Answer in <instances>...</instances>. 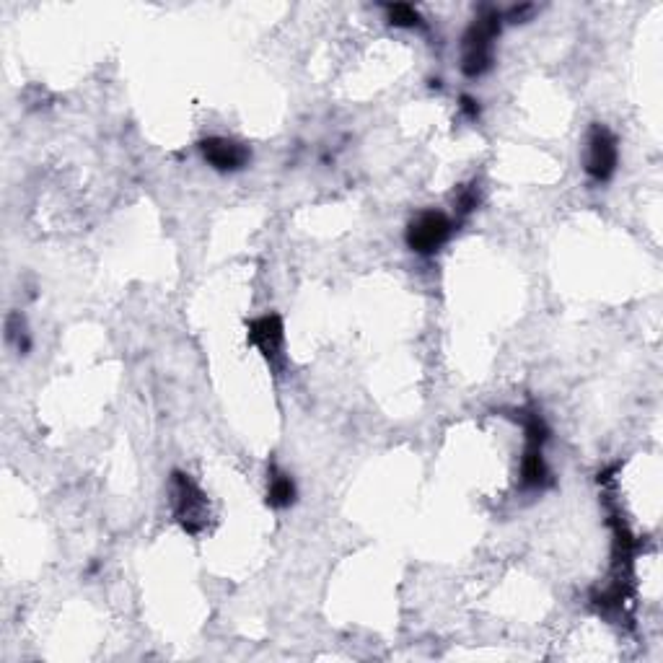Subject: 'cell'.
Returning a JSON list of instances; mask_svg holds the SVG:
<instances>
[{
	"instance_id": "obj_1",
	"label": "cell",
	"mask_w": 663,
	"mask_h": 663,
	"mask_svg": "<svg viewBox=\"0 0 663 663\" xmlns=\"http://www.w3.org/2000/svg\"><path fill=\"white\" fill-rule=\"evenodd\" d=\"M503 13L498 8H482L461 39V73L467 78L485 76L495 63V39L500 37Z\"/></svg>"
},
{
	"instance_id": "obj_2",
	"label": "cell",
	"mask_w": 663,
	"mask_h": 663,
	"mask_svg": "<svg viewBox=\"0 0 663 663\" xmlns=\"http://www.w3.org/2000/svg\"><path fill=\"white\" fill-rule=\"evenodd\" d=\"M169 495H171V511H174L177 524L182 526L187 534L197 537L210 521V503L208 495L203 493V487L197 485L190 474L171 472Z\"/></svg>"
},
{
	"instance_id": "obj_3",
	"label": "cell",
	"mask_w": 663,
	"mask_h": 663,
	"mask_svg": "<svg viewBox=\"0 0 663 663\" xmlns=\"http://www.w3.org/2000/svg\"><path fill=\"white\" fill-rule=\"evenodd\" d=\"M456 231V223L449 213L443 210H420V213L407 223L405 241L415 254H438L451 241Z\"/></svg>"
},
{
	"instance_id": "obj_4",
	"label": "cell",
	"mask_w": 663,
	"mask_h": 663,
	"mask_svg": "<svg viewBox=\"0 0 663 663\" xmlns=\"http://www.w3.org/2000/svg\"><path fill=\"white\" fill-rule=\"evenodd\" d=\"M619 143L607 125H594L586 138V174L596 184H604L617 174Z\"/></svg>"
},
{
	"instance_id": "obj_5",
	"label": "cell",
	"mask_w": 663,
	"mask_h": 663,
	"mask_svg": "<svg viewBox=\"0 0 663 663\" xmlns=\"http://www.w3.org/2000/svg\"><path fill=\"white\" fill-rule=\"evenodd\" d=\"M247 340L262 358L270 363L272 368H278L283 363V350H285V324L280 314H262L249 322Z\"/></svg>"
},
{
	"instance_id": "obj_6",
	"label": "cell",
	"mask_w": 663,
	"mask_h": 663,
	"mask_svg": "<svg viewBox=\"0 0 663 663\" xmlns=\"http://www.w3.org/2000/svg\"><path fill=\"white\" fill-rule=\"evenodd\" d=\"M200 156L208 166H213L215 171H223V174H234V171L247 169L249 161H252V151H249L244 143L234 138H221V135H213V138L200 140Z\"/></svg>"
},
{
	"instance_id": "obj_7",
	"label": "cell",
	"mask_w": 663,
	"mask_h": 663,
	"mask_svg": "<svg viewBox=\"0 0 663 663\" xmlns=\"http://www.w3.org/2000/svg\"><path fill=\"white\" fill-rule=\"evenodd\" d=\"M298 498L296 482L288 472L278 469L275 464L267 472V506L270 508H291Z\"/></svg>"
},
{
	"instance_id": "obj_8",
	"label": "cell",
	"mask_w": 663,
	"mask_h": 663,
	"mask_svg": "<svg viewBox=\"0 0 663 663\" xmlns=\"http://www.w3.org/2000/svg\"><path fill=\"white\" fill-rule=\"evenodd\" d=\"M386 21L392 26H399V29H415V26H423V16L417 11L415 6L410 3H389L384 6Z\"/></svg>"
},
{
	"instance_id": "obj_9",
	"label": "cell",
	"mask_w": 663,
	"mask_h": 663,
	"mask_svg": "<svg viewBox=\"0 0 663 663\" xmlns=\"http://www.w3.org/2000/svg\"><path fill=\"white\" fill-rule=\"evenodd\" d=\"M482 203V190L480 184L472 182V184H464V187H459L456 190V197H454V205H456V213L464 218V215L474 213V210L480 208Z\"/></svg>"
},
{
	"instance_id": "obj_10",
	"label": "cell",
	"mask_w": 663,
	"mask_h": 663,
	"mask_svg": "<svg viewBox=\"0 0 663 663\" xmlns=\"http://www.w3.org/2000/svg\"><path fill=\"white\" fill-rule=\"evenodd\" d=\"M6 332H8V340L16 342V348H19L21 353H29V348H32V340H29V329H26L24 316L21 314L8 316Z\"/></svg>"
},
{
	"instance_id": "obj_11",
	"label": "cell",
	"mask_w": 663,
	"mask_h": 663,
	"mask_svg": "<svg viewBox=\"0 0 663 663\" xmlns=\"http://www.w3.org/2000/svg\"><path fill=\"white\" fill-rule=\"evenodd\" d=\"M531 13H534V6L524 3V6H513L511 11H506V16H503V19L513 21V24H518V21H524L526 16H531Z\"/></svg>"
},
{
	"instance_id": "obj_12",
	"label": "cell",
	"mask_w": 663,
	"mask_h": 663,
	"mask_svg": "<svg viewBox=\"0 0 663 663\" xmlns=\"http://www.w3.org/2000/svg\"><path fill=\"white\" fill-rule=\"evenodd\" d=\"M461 112L467 114L469 120H477L480 117V102L472 96H461Z\"/></svg>"
}]
</instances>
